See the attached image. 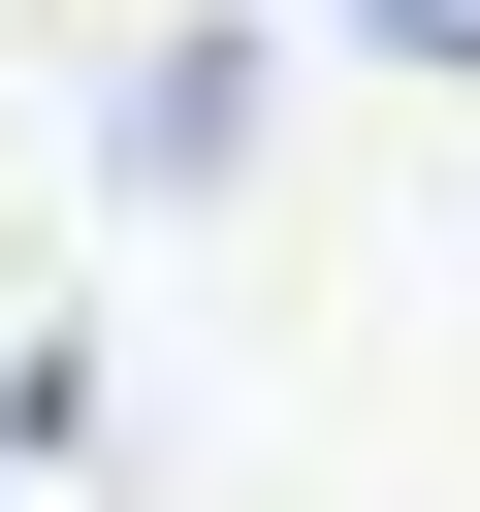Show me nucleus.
Listing matches in <instances>:
<instances>
[{
	"label": "nucleus",
	"instance_id": "obj_2",
	"mask_svg": "<svg viewBox=\"0 0 480 512\" xmlns=\"http://www.w3.org/2000/svg\"><path fill=\"white\" fill-rule=\"evenodd\" d=\"M0 448H64V352H0Z\"/></svg>",
	"mask_w": 480,
	"mask_h": 512
},
{
	"label": "nucleus",
	"instance_id": "obj_1",
	"mask_svg": "<svg viewBox=\"0 0 480 512\" xmlns=\"http://www.w3.org/2000/svg\"><path fill=\"white\" fill-rule=\"evenodd\" d=\"M320 32H384V64H480V0H320Z\"/></svg>",
	"mask_w": 480,
	"mask_h": 512
}]
</instances>
